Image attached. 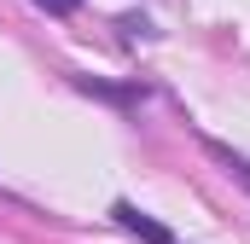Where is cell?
Listing matches in <instances>:
<instances>
[{
    "mask_svg": "<svg viewBox=\"0 0 250 244\" xmlns=\"http://www.w3.org/2000/svg\"><path fill=\"white\" fill-rule=\"evenodd\" d=\"M111 221L123 227L128 239H140V244H175V227H163V221H151L140 203H128V198H117L111 203Z\"/></svg>",
    "mask_w": 250,
    "mask_h": 244,
    "instance_id": "cell-1",
    "label": "cell"
},
{
    "mask_svg": "<svg viewBox=\"0 0 250 244\" xmlns=\"http://www.w3.org/2000/svg\"><path fill=\"white\" fill-rule=\"evenodd\" d=\"M204 151H209V163H221V175L233 186H245L250 192V157H239L233 145H221V140H204Z\"/></svg>",
    "mask_w": 250,
    "mask_h": 244,
    "instance_id": "cell-2",
    "label": "cell"
},
{
    "mask_svg": "<svg viewBox=\"0 0 250 244\" xmlns=\"http://www.w3.org/2000/svg\"><path fill=\"white\" fill-rule=\"evenodd\" d=\"M47 18H70V12H82V0H35Z\"/></svg>",
    "mask_w": 250,
    "mask_h": 244,
    "instance_id": "cell-3",
    "label": "cell"
}]
</instances>
